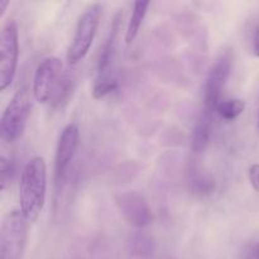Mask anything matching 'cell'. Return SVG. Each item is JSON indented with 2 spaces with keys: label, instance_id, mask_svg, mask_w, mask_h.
Instances as JSON below:
<instances>
[{
  "label": "cell",
  "instance_id": "6da1fadb",
  "mask_svg": "<svg viewBox=\"0 0 259 259\" xmlns=\"http://www.w3.org/2000/svg\"><path fill=\"white\" fill-rule=\"evenodd\" d=\"M47 166L43 157H33L25 164L19 185L20 211L28 223L39 218L46 202Z\"/></svg>",
  "mask_w": 259,
  "mask_h": 259
},
{
  "label": "cell",
  "instance_id": "7a4b0ae2",
  "mask_svg": "<svg viewBox=\"0 0 259 259\" xmlns=\"http://www.w3.org/2000/svg\"><path fill=\"white\" fill-rule=\"evenodd\" d=\"M28 242V220L20 210L9 211L0 227V259H22Z\"/></svg>",
  "mask_w": 259,
  "mask_h": 259
},
{
  "label": "cell",
  "instance_id": "3957f363",
  "mask_svg": "<svg viewBox=\"0 0 259 259\" xmlns=\"http://www.w3.org/2000/svg\"><path fill=\"white\" fill-rule=\"evenodd\" d=\"M30 114V94L28 88H20L3 113L0 136L7 143H14L24 133Z\"/></svg>",
  "mask_w": 259,
  "mask_h": 259
},
{
  "label": "cell",
  "instance_id": "277c9868",
  "mask_svg": "<svg viewBox=\"0 0 259 259\" xmlns=\"http://www.w3.org/2000/svg\"><path fill=\"white\" fill-rule=\"evenodd\" d=\"M101 10L103 8L100 4H94L89 7L78 19L72 42L67 51V61L70 65H77L88 55L100 23Z\"/></svg>",
  "mask_w": 259,
  "mask_h": 259
},
{
  "label": "cell",
  "instance_id": "5b68a950",
  "mask_svg": "<svg viewBox=\"0 0 259 259\" xmlns=\"http://www.w3.org/2000/svg\"><path fill=\"white\" fill-rule=\"evenodd\" d=\"M19 57V33L13 19L8 20L0 34V90L4 91L12 85L17 72Z\"/></svg>",
  "mask_w": 259,
  "mask_h": 259
},
{
  "label": "cell",
  "instance_id": "8992f818",
  "mask_svg": "<svg viewBox=\"0 0 259 259\" xmlns=\"http://www.w3.org/2000/svg\"><path fill=\"white\" fill-rule=\"evenodd\" d=\"M233 65V56L230 51H225L224 53L217 58L214 65L207 73L206 82L204 89V109L214 113L217 106L219 105L222 91L230 76Z\"/></svg>",
  "mask_w": 259,
  "mask_h": 259
},
{
  "label": "cell",
  "instance_id": "52a82bcc",
  "mask_svg": "<svg viewBox=\"0 0 259 259\" xmlns=\"http://www.w3.org/2000/svg\"><path fill=\"white\" fill-rule=\"evenodd\" d=\"M62 61L57 57L45 58L38 65L33 80V95L39 104L52 100V96L62 78Z\"/></svg>",
  "mask_w": 259,
  "mask_h": 259
},
{
  "label": "cell",
  "instance_id": "ba28073f",
  "mask_svg": "<svg viewBox=\"0 0 259 259\" xmlns=\"http://www.w3.org/2000/svg\"><path fill=\"white\" fill-rule=\"evenodd\" d=\"M115 204L129 225L146 228L152 223V211L143 195L137 191H125L115 195Z\"/></svg>",
  "mask_w": 259,
  "mask_h": 259
},
{
  "label": "cell",
  "instance_id": "9c48e42d",
  "mask_svg": "<svg viewBox=\"0 0 259 259\" xmlns=\"http://www.w3.org/2000/svg\"><path fill=\"white\" fill-rule=\"evenodd\" d=\"M78 138H80V131L75 123L67 124L63 128L58 139L57 149H56L55 172L57 184L62 181L68 166L75 157L78 146Z\"/></svg>",
  "mask_w": 259,
  "mask_h": 259
},
{
  "label": "cell",
  "instance_id": "30bf717a",
  "mask_svg": "<svg viewBox=\"0 0 259 259\" xmlns=\"http://www.w3.org/2000/svg\"><path fill=\"white\" fill-rule=\"evenodd\" d=\"M121 20H123V13L118 12L115 14V17H114L113 22H111L110 29H109L105 42H104L103 47H101L100 50V55H99L98 60L99 75L105 73L106 68L110 66L111 60H113L114 55H115L116 46H118L119 33H120L121 28Z\"/></svg>",
  "mask_w": 259,
  "mask_h": 259
},
{
  "label": "cell",
  "instance_id": "8fae6325",
  "mask_svg": "<svg viewBox=\"0 0 259 259\" xmlns=\"http://www.w3.org/2000/svg\"><path fill=\"white\" fill-rule=\"evenodd\" d=\"M212 132V113L205 110L200 115L196 125H195L194 133H192L191 148L195 153H202L209 146L210 138Z\"/></svg>",
  "mask_w": 259,
  "mask_h": 259
},
{
  "label": "cell",
  "instance_id": "7c38bea8",
  "mask_svg": "<svg viewBox=\"0 0 259 259\" xmlns=\"http://www.w3.org/2000/svg\"><path fill=\"white\" fill-rule=\"evenodd\" d=\"M128 249L131 254L139 258H149L156 252L153 238L144 233H136L128 239Z\"/></svg>",
  "mask_w": 259,
  "mask_h": 259
},
{
  "label": "cell",
  "instance_id": "4fadbf2b",
  "mask_svg": "<svg viewBox=\"0 0 259 259\" xmlns=\"http://www.w3.org/2000/svg\"><path fill=\"white\" fill-rule=\"evenodd\" d=\"M151 5L149 2H136L133 5V12H132V17L129 19L128 27H126L125 32V42L126 45H131L138 35L139 29H141L143 20L146 18L148 8Z\"/></svg>",
  "mask_w": 259,
  "mask_h": 259
},
{
  "label": "cell",
  "instance_id": "5bb4252c",
  "mask_svg": "<svg viewBox=\"0 0 259 259\" xmlns=\"http://www.w3.org/2000/svg\"><path fill=\"white\" fill-rule=\"evenodd\" d=\"M118 88H119L118 78L109 75V73H103V75H99V77L96 78L95 83H94L93 96L94 99H96V100H100V99L108 96L109 94L114 93Z\"/></svg>",
  "mask_w": 259,
  "mask_h": 259
},
{
  "label": "cell",
  "instance_id": "9a60e30c",
  "mask_svg": "<svg viewBox=\"0 0 259 259\" xmlns=\"http://www.w3.org/2000/svg\"><path fill=\"white\" fill-rule=\"evenodd\" d=\"M245 109V103L240 99H230V100L220 101L217 106V111L225 120H234L243 114Z\"/></svg>",
  "mask_w": 259,
  "mask_h": 259
},
{
  "label": "cell",
  "instance_id": "2e32d148",
  "mask_svg": "<svg viewBox=\"0 0 259 259\" xmlns=\"http://www.w3.org/2000/svg\"><path fill=\"white\" fill-rule=\"evenodd\" d=\"M190 185H191V191L199 196H206V195L212 194L215 190L214 180L206 175H194L191 177Z\"/></svg>",
  "mask_w": 259,
  "mask_h": 259
},
{
  "label": "cell",
  "instance_id": "e0dca14e",
  "mask_svg": "<svg viewBox=\"0 0 259 259\" xmlns=\"http://www.w3.org/2000/svg\"><path fill=\"white\" fill-rule=\"evenodd\" d=\"M73 90V81L72 78L68 75H63L62 78H61L60 83H58L57 89H56L55 94L52 96V103L53 106H60L62 104H65L66 101L70 98L71 93Z\"/></svg>",
  "mask_w": 259,
  "mask_h": 259
},
{
  "label": "cell",
  "instance_id": "ac0fdd59",
  "mask_svg": "<svg viewBox=\"0 0 259 259\" xmlns=\"http://www.w3.org/2000/svg\"><path fill=\"white\" fill-rule=\"evenodd\" d=\"M13 176V164L9 159L5 158L4 156L0 158V190L4 191L7 185L12 180Z\"/></svg>",
  "mask_w": 259,
  "mask_h": 259
},
{
  "label": "cell",
  "instance_id": "d6986e66",
  "mask_svg": "<svg viewBox=\"0 0 259 259\" xmlns=\"http://www.w3.org/2000/svg\"><path fill=\"white\" fill-rule=\"evenodd\" d=\"M249 181L255 191L259 192V163L253 164L249 168Z\"/></svg>",
  "mask_w": 259,
  "mask_h": 259
},
{
  "label": "cell",
  "instance_id": "ffe728a7",
  "mask_svg": "<svg viewBox=\"0 0 259 259\" xmlns=\"http://www.w3.org/2000/svg\"><path fill=\"white\" fill-rule=\"evenodd\" d=\"M252 46H253V53L255 57L259 58V23L253 27L252 30Z\"/></svg>",
  "mask_w": 259,
  "mask_h": 259
},
{
  "label": "cell",
  "instance_id": "44dd1931",
  "mask_svg": "<svg viewBox=\"0 0 259 259\" xmlns=\"http://www.w3.org/2000/svg\"><path fill=\"white\" fill-rule=\"evenodd\" d=\"M244 259H259V243L253 244L245 250Z\"/></svg>",
  "mask_w": 259,
  "mask_h": 259
},
{
  "label": "cell",
  "instance_id": "7402d4cb",
  "mask_svg": "<svg viewBox=\"0 0 259 259\" xmlns=\"http://www.w3.org/2000/svg\"><path fill=\"white\" fill-rule=\"evenodd\" d=\"M9 0H0V19L4 17L5 12H7V8L9 7Z\"/></svg>",
  "mask_w": 259,
  "mask_h": 259
},
{
  "label": "cell",
  "instance_id": "603a6c76",
  "mask_svg": "<svg viewBox=\"0 0 259 259\" xmlns=\"http://www.w3.org/2000/svg\"><path fill=\"white\" fill-rule=\"evenodd\" d=\"M258 128H259V109H258Z\"/></svg>",
  "mask_w": 259,
  "mask_h": 259
}]
</instances>
